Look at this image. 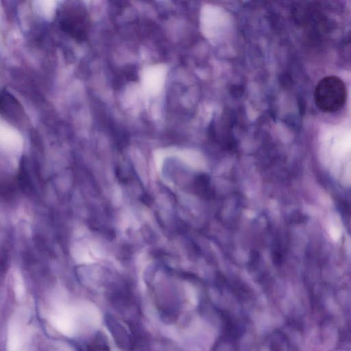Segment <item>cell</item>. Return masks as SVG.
<instances>
[{
	"mask_svg": "<svg viewBox=\"0 0 351 351\" xmlns=\"http://www.w3.org/2000/svg\"><path fill=\"white\" fill-rule=\"evenodd\" d=\"M347 98L346 86L343 81L335 75L321 79L314 90V101L322 112L331 113L341 110Z\"/></svg>",
	"mask_w": 351,
	"mask_h": 351,
	"instance_id": "2",
	"label": "cell"
},
{
	"mask_svg": "<svg viewBox=\"0 0 351 351\" xmlns=\"http://www.w3.org/2000/svg\"><path fill=\"white\" fill-rule=\"evenodd\" d=\"M60 29L79 42L85 40L90 29V19L85 5L76 1L62 3L56 12Z\"/></svg>",
	"mask_w": 351,
	"mask_h": 351,
	"instance_id": "1",
	"label": "cell"
},
{
	"mask_svg": "<svg viewBox=\"0 0 351 351\" xmlns=\"http://www.w3.org/2000/svg\"><path fill=\"white\" fill-rule=\"evenodd\" d=\"M0 114L17 127L23 126L27 121L26 113L21 104L5 89L0 91Z\"/></svg>",
	"mask_w": 351,
	"mask_h": 351,
	"instance_id": "3",
	"label": "cell"
}]
</instances>
